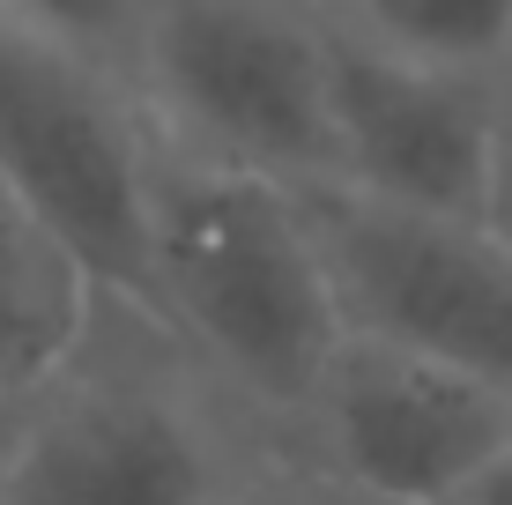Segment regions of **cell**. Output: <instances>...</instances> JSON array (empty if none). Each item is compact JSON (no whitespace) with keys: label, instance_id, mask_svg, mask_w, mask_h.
Segmentation results:
<instances>
[{"label":"cell","instance_id":"obj_1","mask_svg":"<svg viewBox=\"0 0 512 505\" xmlns=\"http://www.w3.org/2000/svg\"><path fill=\"white\" fill-rule=\"evenodd\" d=\"M164 149V142H156ZM156 327L282 454L349 327L297 186L164 149L156 171Z\"/></svg>","mask_w":512,"mask_h":505},{"label":"cell","instance_id":"obj_2","mask_svg":"<svg viewBox=\"0 0 512 505\" xmlns=\"http://www.w3.org/2000/svg\"><path fill=\"white\" fill-rule=\"evenodd\" d=\"M275 446L149 312L104 298L90 350L30 394L0 505H245Z\"/></svg>","mask_w":512,"mask_h":505},{"label":"cell","instance_id":"obj_3","mask_svg":"<svg viewBox=\"0 0 512 505\" xmlns=\"http://www.w3.org/2000/svg\"><path fill=\"white\" fill-rule=\"evenodd\" d=\"M156 127L134 82L0 15V179L90 268L104 298L156 320Z\"/></svg>","mask_w":512,"mask_h":505},{"label":"cell","instance_id":"obj_4","mask_svg":"<svg viewBox=\"0 0 512 505\" xmlns=\"http://www.w3.org/2000/svg\"><path fill=\"white\" fill-rule=\"evenodd\" d=\"M134 97L171 156L334 186L327 23L312 0H149Z\"/></svg>","mask_w":512,"mask_h":505},{"label":"cell","instance_id":"obj_5","mask_svg":"<svg viewBox=\"0 0 512 505\" xmlns=\"http://www.w3.org/2000/svg\"><path fill=\"white\" fill-rule=\"evenodd\" d=\"M512 454V394L401 342L349 335L282 461L357 505H461Z\"/></svg>","mask_w":512,"mask_h":505},{"label":"cell","instance_id":"obj_6","mask_svg":"<svg viewBox=\"0 0 512 505\" xmlns=\"http://www.w3.org/2000/svg\"><path fill=\"white\" fill-rule=\"evenodd\" d=\"M349 335L401 342L512 394V253L468 216L297 186Z\"/></svg>","mask_w":512,"mask_h":505},{"label":"cell","instance_id":"obj_7","mask_svg":"<svg viewBox=\"0 0 512 505\" xmlns=\"http://www.w3.org/2000/svg\"><path fill=\"white\" fill-rule=\"evenodd\" d=\"M505 82H468L372 52L327 30V112H334V186L423 216H468L483 201L490 127Z\"/></svg>","mask_w":512,"mask_h":505},{"label":"cell","instance_id":"obj_8","mask_svg":"<svg viewBox=\"0 0 512 505\" xmlns=\"http://www.w3.org/2000/svg\"><path fill=\"white\" fill-rule=\"evenodd\" d=\"M104 290L0 179V394H38L90 350Z\"/></svg>","mask_w":512,"mask_h":505},{"label":"cell","instance_id":"obj_9","mask_svg":"<svg viewBox=\"0 0 512 505\" xmlns=\"http://www.w3.org/2000/svg\"><path fill=\"white\" fill-rule=\"evenodd\" d=\"M327 30L468 82L512 75V0H312Z\"/></svg>","mask_w":512,"mask_h":505},{"label":"cell","instance_id":"obj_10","mask_svg":"<svg viewBox=\"0 0 512 505\" xmlns=\"http://www.w3.org/2000/svg\"><path fill=\"white\" fill-rule=\"evenodd\" d=\"M0 15L134 82V52H141L149 0H0Z\"/></svg>","mask_w":512,"mask_h":505},{"label":"cell","instance_id":"obj_11","mask_svg":"<svg viewBox=\"0 0 512 505\" xmlns=\"http://www.w3.org/2000/svg\"><path fill=\"white\" fill-rule=\"evenodd\" d=\"M475 223L512 253V90L498 97V127H490V164H483V201H475Z\"/></svg>","mask_w":512,"mask_h":505},{"label":"cell","instance_id":"obj_12","mask_svg":"<svg viewBox=\"0 0 512 505\" xmlns=\"http://www.w3.org/2000/svg\"><path fill=\"white\" fill-rule=\"evenodd\" d=\"M245 505H357L349 491H334L327 476H312V468H297V461H268V476L245 491Z\"/></svg>","mask_w":512,"mask_h":505},{"label":"cell","instance_id":"obj_13","mask_svg":"<svg viewBox=\"0 0 512 505\" xmlns=\"http://www.w3.org/2000/svg\"><path fill=\"white\" fill-rule=\"evenodd\" d=\"M23 416H30V394H0V468H8L15 439H23Z\"/></svg>","mask_w":512,"mask_h":505},{"label":"cell","instance_id":"obj_14","mask_svg":"<svg viewBox=\"0 0 512 505\" xmlns=\"http://www.w3.org/2000/svg\"><path fill=\"white\" fill-rule=\"evenodd\" d=\"M461 505H512V454H505L498 468H490V476L475 483V491H468Z\"/></svg>","mask_w":512,"mask_h":505},{"label":"cell","instance_id":"obj_15","mask_svg":"<svg viewBox=\"0 0 512 505\" xmlns=\"http://www.w3.org/2000/svg\"><path fill=\"white\" fill-rule=\"evenodd\" d=\"M505 90H512V75H505Z\"/></svg>","mask_w":512,"mask_h":505}]
</instances>
